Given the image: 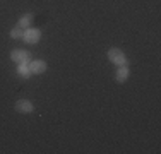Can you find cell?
Listing matches in <instances>:
<instances>
[{
    "mask_svg": "<svg viewBox=\"0 0 161 154\" xmlns=\"http://www.w3.org/2000/svg\"><path fill=\"white\" fill-rule=\"evenodd\" d=\"M129 69H127V65H122L120 69L117 70V74H115V79H117V82H125L127 80V77H129Z\"/></svg>",
    "mask_w": 161,
    "mask_h": 154,
    "instance_id": "obj_6",
    "label": "cell"
},
{
    "mask_svg": "<svg viewBox=\"0 0 161 154\" xmlns=\"http://www.w3.org/2000/svg\"><path fill=\"white\" fill-rule=\"evenodd\" d=\"M108 58H110V62H113L115 65H118V67L129 65V60H127V57H125V53L118 48H110L108 50Z\"/></svg>",
    "mask_w": 161,
    "mask_h": 154,
    "instance_id": "obj_1",
    "label": "cell"
},
{
    "mask_svg": "<svg viewBox=\"0 0 161 154\" xmlns=\"http://www.w3.org/2000/svg\"><path fill=\"white\" fill-rule=\"evenodd\" d=\"M41 38V33L38 29H26L24 31V36H22V40L26 41V43H38Z\"/></svg>",
    "mask_w": 161,
    "mask_h": 154,
    "instance_id": "obj_3",
    "label": "cell"
},
{
    "mask_svg": "<svg viewBox=\"0 0 161 154\" xmlns=\"http://www.w3.org/2000/svg\"><path fill=\"white\" fill-rule=\"evenodd\" d=\"M16 110L19 111V113H31V111L34 110L33 103L28 101V99H19V101L16 103Z\"/></svg>",
    "mask_w": 161,
    "mask_h": 154,
    "instance_id": "obj_4",
    "label": "cell"
},
{
    "mask_svg": "<svg viewBox=\"0 0 161 154\" xmlns=\"http://www.w3.org/2000/svg\"><path fill=\"white\" fill-rule=\"evenodd\" d=\"M10 58L17 63H29L31 62V53L26 52V50H14L10 53Z\"/></svg>",
    "mask_w": 161,
    "mask_h": 154,
    "instance_id": "obj_2",
    "label": "cell"
},
{
    "mask_svg": "<svg viewBox=\"0 0 161 154\" xmlns=\"http://www.w3.org/2000/svg\"><path fill=\"white\" fill-rule=\"evenodd\" d=\"M31 24H33V14L22 15V17L19 19V22H17V26H19V28H22V29H28Z\"/></svg>",
    "mask_w": 161,
    "mask_h": 154,
    "instance_id": "obj_7",
    "label": "cell"
},
{
    "mask_svg": "<svg viewBox=\"0 0 161 154\" xmlns=\"http://www.w3.org/2000/svg\"><path fill=\"white\" fill-rule=\"evenodd\" d=\"M29 69H31V74H43L47 70V62L33 60V62H29Z\"/></svg>",
    "mask_w": 161,
    "mask_h": 154,
    "instance_id": "obj_5",
    "label": "cell"
},
{
    "mask_svg": "<svg viewBox=\"0 0 161 154\" xmlns=\"http://www.w3.org/2000/svg\"><path fill=\"white\" fill-rule=\"evenodd\" d=\"M17 74H19V77H22V79H28V77L31 75V69H29V65L28 63H19Z\"/></svg>",
    "mask_w": 161,
    "mask_h": 154,
    "instance_id": "obj_8",
    "label": "cell"
},
{
    "mask_svg": "<svg viewBox=\"0 0 161 154\" xmlns=\"http://www.w3.org/2000/svg\"><path fill=\"white\" fill-rule=\"evenodd\" d=\"M24 31H26V29H22V28H19V26H16V28L10 31V38H14V40H19V38L24 36Z\"/></svg>",
    "mask_w": 161,
    "mask_h": 154,
    "instance_id": "obj_9",
    "label": "cell"
}]
</instances>
